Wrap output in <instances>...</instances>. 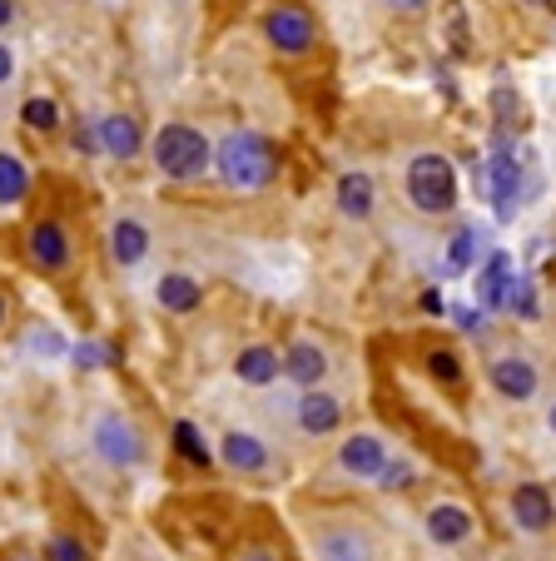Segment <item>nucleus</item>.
I'll return each mask as SVG.
<instances>
[{
    "instance_id": "1",
    "label": "nucleus",
    "mask_w": 556,
    "mask_h": 561,
    "mask_svg": "<svg viewBox=\"0 0 556 561\" xmlns=\"http://www.w3.org/2000/svg\"><path fill=\"white\" fill-rule=\"evenodd\" d=\"M80 443L90 453V462H100L105 472H139L149 462V433L139 427V417L120 403H95L84 413Z\"/></svg>"
},
{
    "instance_id": "2",
    "label": "nucleus",
    "mask_w": 556,
    "mask_h": 561,
    "mask_svg": "<svg viewBox=\"0 0 556 561\" xmlns=\"http://www.w3.org/2000/svg\"><path fill=\"white\" fill-rule=\"evenodd\" d=\"M214 174L234 194H259L279 180V145L259 129H229L214 145Z\"/></svg>"
},
{
    "instance_id": "3",
    "label": "nucleus",
    "mask_w": 556,
    "mask_h": 561,
    "mask_svg": "<svg viewBox=\"0 0 556 561\" xmlns=\"http://www.w3.org/2000/svg\"><path fill=\"white\" fill-rule=\"evenodd\" d=\"M149 164L169 184H200L214 174V139L190 119H169L149 135Z\"/></svg>"
},
{
    "instance_id": "4",
    "label": "nucleus",
    "mask_w": 556,
    "mask_h": 561,
    "mask_svg": "<svg viewBox=\"0 0 556 561\" xmlns=\"http://www.w3.org/2000/svg\"><path fill=\"white\" fill-rule=\"evenodd\" d=\"M304 541L314 561H378V531L353 512H324L304 522Z\"/></svg>"
},
{
    "instance_id": "5",
    "label": "nucleus",
    "mask_w": 556,
    "mask_h": 561,
    "mask_svg": "<svg viewBox=\"0 0 556 561\" xmlns=\"http://www.w3.org/2000/svg\"><path fill=\"white\" fill-rule=\"evenodd\" d=\"M402 194H408V204L422 214V219L452 214L457 209V170H452V159L438 154V149L412 154L408 170H402Z\"/></svg>"
},
{
    "instance_id": "6",
    "label": "nucleus",
    "mask_w": 556,
    "mask_h": 561,
    "mask_svg": "<svg viewBox=\"0 0 556 561\" xmlns=\"http://www.w3.org/2000/svg\"><path fill=\"white\" fill-rule=\"evenodd\" d=\"M25 264L35 268L41 278H65L75 268V233L65 219H55V214H41V219H31V229H25Z\"/></svg>"
},
{
    "instance_id": "7",
    "label": "nucleus",
    "mask_w": 556,
    "mask_h": 561,
    "mask_svg": "<svg viewBox=\"0 0 556 561\" xmlns=\"http://www.w3.org/2000/svg\"><path fill=\"white\" fill-rule=\"evenodd\" d=\"M214 457H219L224 472L243 477V482H269V477L279 472L273 443L263 433H253V427H224L219 443H214Z\"/></svg>"
},
{
    "instance_id": "8",
    "label": "nucleus",
    "mask_w": 556,
    "mask_h": 561,
    "mask_svg": "<svg viewBox=\"0 0 556 561\" xmlns=\"http://www.w3.org/2000/svg\"><path fill=\"white\" fill-rule=\"evenodd\" d=\"M388 457H393L388 437L373 433V427H353V433H343L333 447V472L348 477V482H378Z\"/></svg>"
},
{
    "instance_id": "9",
    "label": "nucleus",
    "mask_w": 556,
    "mask_h": 561,
    "mask_svg": "<svg viewBox=\"0 0 556 561\" xmlns=\"http://www.w3.org/2000/svg\"><path fill=\"white\" fill-rule=\"evenodd\" d=\"M343 398L333 388H308V392H294V403H288V423H294L298 437L308 443H328L333 433H343Z\"/></svg>"
},
{
    "instance_id": "10",
    "label": "nucleus",
    "mask_w": 556,
    "mask_h": 561,
    "mask_svg": "<svg viewBox=\"0 0 556 561\" xmlns=\"http://www.w3.org/2000/svg\"><path fill=\"white\" fill-rule=\"evenodd\" d=\"M328 373H333V358H328V348L314 339V333H298V339H288L284 348H279V378H284L294 392L324 388Z\"/></svg>"
},
{
    "instance_id": "11",
    "label": "nucleus",
    "mask_w": 556,
    "mask_h": 561,
    "mask_svg": "<svg viewBox=\"0 0 556 561\" xmlns=\"http://www.w3.org/2000/svg\"><path fill=\"white\" fill-rule=\"evenodd\" d=\"M487 388L502 398V403H532L536 392H542V368H536L526 353L507 348V353H492L487 358Z\"/></svg>"
},
{
    "instance_id": "12",
    "label": "nucleus",
    "mask_w": 556,
    "mask_h": 561,
    "mask_svg": "<svg viewBox=\"0 0 556 561\" xmlns=\"http://www.w3.org/2000/svg\"><path fill=\"white\" fill-rule=\"evenodd\" d=\"M263 41L273 45L279 55H308L318 41V25L314 15L304 11V5H294V0H279V5H269V15H263Z\"/></svg>"
},
{
    "instance_id": "13",
    "label": "nucleus",
    "mask_w": 556,
    "mask_h": 561,
    "mask_svg": "<svg viewBox=\"0 0 556 561\" xmlns=\"http://www.w3.org/2000/svg\"><path fill=\"white\" fill-rule=\"evenodd\" d=\"M422 537H428L432 547H442V551H457V547H467V541L477 537V517L462 507V502L442 497V502H432V507L422 512Z\"/></svg>"
},
{
    "instance_id": "14",
    "label": "nucleus",
    "mask_w": 556,
    "mask_h": 561,
    "mask_svg": "<svg viewBox=\"0 0 556 561\" xmlns=\"http://www.w3.org/2000/svg\"><path fill=\"white\" fill-rule=\"evenodd\" d=\"M155 249V229H149L139 214H115L105 229V254L115 268H139Z\"/></svg>"
},
{
    "instance_id": "15",
    "label": "nucleus",
    "mask_w": 556,
    "mask_h": 561,
    "mask_svg": "<svg viewBox=\"0 0 556 561\" xmlns=\"http://www.w3.org/2000/svg\"><path fill=\"white\" fill-rule=\"evenodd\" d=\"M507 512H512V527L526 531V537H546L556 527V497L542 482H517L512 497H507Z\"/></svg>"
},
{
    "instance_id": "16",
    "label": "nucleus",
    "mask_w": 556,
    "mask_h": 561,
    "mask_svg": "<svg viewBox=\"0 0 556 561\" xmlns=\"http://www.w3.org/2000/svg\"><path fill=\"white\" fill-rule=\"evenodd\" d=\"M95 149L105 159H115V164H129V159H139V149H149V139H145V129H139L135 115L110 110V115L95 119Z\"/></svg>"
},
{
    "instance_id": "17",
    "label": "nucleus",
    "mask_w": 556,
    "mask_h": 561,
    "mask_svg": "<svg viewBox=\"0 0 556 561\" xmlns=\"http://www.w3.org/2000/svg\"><path fill=\"white\" fill-rule=\"evenodd\" d=\"M487 194H492L497 219H517V204H522V159H517V149L497 145L492 164H487Z\"/></svg>"
},
{
    "instance_id": "18",
    "label": "nucleus",
    "mask_w": 556,
    "mask_h": 561,
    "mask_svg": "<svg viewBox=\"0 0 556 561\" xmlns=\"http://www.w3.org/2000/svg\"><path fill=\"white\" fill-rule=\"evenodd\" d=\"M512 284H517V264L507 249H492L487 254V264L477 268V304L487 308V313H502L507 298H512Z\"/></svg>"
},
{
    "instance_id": "19",
    "label": "nucleus",
    "mask_w": 556,
    "mask_h": 561,
    "mask_svg": "<svg viewBox=\"0 0 556 561\" xmlns=\"http://www.w3.org/2000/svg\"><path fill=\"white\" fill-rule=\"evenodd\" d=\"M155 304L164 308V313H174V318L200 313V304H204V284H200V274H190V268H169V274H159V284H155Z\"/></svg>"
},
{
    "instance_id": "20",
    "label": "nucleus",
    "mask_w": 556,
    "mask_h": 561,
    "mask_svg": "<svg viewBox=\"0 0 556 561\" xmlns=\"http://www.w3.org/2000/svg\"><path fill=\"white\" fill-rule=\"evenodd\" d=\"M333 204H338V214L353 219V224L373 219V209H378V184H373V174L367 170H343L338 174V184H333Z\"/></svg>"
},
{
    "instance_id": "21",
    "label": "nucleus",
    "mask_w": 556,
    "mask_h": 561,
    "mask_svg": "<svg viewBox=\"0 0 556 561\" xmlns=\"http://www.w3.org/2000/svg\"><path fill=\"white\" fill-rule=\"evenodd\" d=\"M229 368L243 388H273L279 382V348L273 343H243Z\"/></svg>"
},
{
    "instance_id": "22",
    "label": "nucleus",
    "mask_w": 556,
    "mask_h": 561,
    "mask_svg": "<svg viewBox=\"0 0 556 561\" xmlns=\"http://www.w3.org/2000/svg\"><path fill=\"white\" fill-rule=\"evenodd\" d=\"M169 447L179 453V462L200 467V472H209L219 457H214V443L204 437V427L194 423V417H174V427H169Z\"/></svg>"
},
{
    "instance_id": "23",
    "label": "nucleus",
    "mask_w": 556,
    "mask_h": 561,
    "mask_svg": "<svg viewBox=\"0 0 556 561\" xmlns=\"http://www.w3.org/2000/svg\"><path fill=\"white\" fill-rule=\"evenodd\" d=\"M31 184H35L31 164H25L15 149H0V214L21 209V204L31 199Z\"/></svg>"
},
{
    "instance_id": "24",
    "label": "nucleus",
    "mask_w": 556,
    "mask_h": 561,
    "mask_svg": "<svg viewBox=\"0 0 556 561\" xmlns=\"http://www.w3.org/2000/svg\"><path fill=\"white\" fill-rule=\"evenodd\" d=\"M41 561H95V547H90L80 531L55 527L50 537H45V547H41Z\"/></svg>"
},
{
    "instance_id": "25",
    "label": "nucleus",
    "mask_w": 556,
    "mask_h": 561,
    "mask_svg": "<svg viewBox=\"0 0 556 561\" xmlns=\"http://www.w3.org/2000/svg\"><path fill=\"white\" fill-rule=\"evenodd\" d=\"M21 119H25V129H35V135H55V129L65 125V115H60V105H55L50 95H31L21 105Z\"/></svg>"
},
{
    "instance_id": "26",
    "label": "nucleus",
    "mask_w": 556,
    "mask_h": 561,
    "mask_svg": "<svg viewBox=\"0 0 556 561\" xmlns=\"http://www.w3.org/2000/svg\"><path fill=\"white\" fill-rule=\"evenodd\" d=\"M418 477H422V472H418V462H412L408 453H393L388 467L378 472V482H373V488H378V492H408Z\"/></svg>"
},
{
    "instance_id": "27",
    "label": "nucleus",
    "mask_w": 556,
    "mask_h": 561,
    "mask_svg": "<svg viewBox=\"0 0 556 561\" xmlns=\"http://www.w3.org/2000/svg\"><path fill=\"white\" fill-rule=\"evenodd\" d=\"M428 378L442 382V388H462V358L452 348H428Z\"/></svg>"
},
{
    "instance_id": "28",
    "label": "nucleus",
    "mask_w": 556,
    "mask_h": 561,
    "mask_svg": "<svg viewBox=\"0 0 556 561\" xmlns=\"http://www.w3.org/2000/svg\"><path fill=\"white\" fill-rule=\"evenodd\" d=\"M477 264V229H457L447 239V274H467Z\"/></svg>"
},
{
    "instance_id": "29",
    "label": "nucleus",
    "mask_w": 556,
    "mask_h": 561,
    "mask_svg": "<svg viewBox=\"0 0 556 561\" xmlns=\"http://www.w3.org/2000/svg\"><path fill=\"white\" fill-rule=\"evenodd\" d=\"M234 561H284V551L273 547V541H263V537H249V541L234 547Z\"/></svg>"
},
{
    "instance_id": "30",
    "label": "nucleus",
    "mask_w": 556,
    "mask_h": 561,
    "mask_svg": "<svg viewBox=\"0 0 556 561\" xmlns=\"http://www.w3.org/2000/svg\"><path fill=\"white\" fill-rule=\"evenodd\" d=\"M507 308H512V313H522V318H536V288L526 284L522 274H517V284H512V298H507Z\"/></svg>"
},
{
    "instance_id": "31",
    "label": "nucleus",
    "mask_w": 556,
    "mask_h": 561,
    "mask_svg": "<svg viewBox=\"0 0 556 561\" xmlns=\"http://www.w3.org/2000/svg\"><path fill=\"white\" fill-rule=\"evenodd\" d=\"M11 75H15V50L5 45V35H0V90L11 85Z\"/></svg>"
},
{
    "instance_id": "32",
    "label": "nucleus",
    "mask_w": 556,
    "mask_h": 561,
    "mask_svg": "<svg viewBox=\"0 0 556 561\" xmlns=\"http://www.w3.org/2000/svg\"><path fill=\"white\" fill-rule=\"evenodd\" d=\"M388 11H398V15H422L432 5V0H383Z\"/></svg>"
},
{
    "instance_id": "33",
    "label": "nucleus",
    "mask_w": 556,
    "mask_h": 561,
    "mask_svg": "<svg viewBox=\"0 0 556 561\" xmlns=\"http://www.w3.org/2000/svg\"><path fill=\"white\" fill-rule=\"evenodd\" d=\"M11 313H15V298L5 294V288H0V333L11 329Z\"/></svg>"
},
{
    "instance_id": "34",
    "label": "nucleus",
    "mask_w": 556,
    "mask_h": 561,
    "mask_svg": "<svg viewBox=\"0 0 556 561\" xmlns=\"http://www.w3.org/2000/svg\"><path fill=\"white\" fill-rule=\"evenodd\" d=\"M15 15H21V11H15V0H0V35L15 25Z\"/></svg>"
},
{
    "instance_id": "35",
    "label": "nucleus",
    "mask_w": 556,
    "mask_h": 561,
    "mask_svg": "<svg viewBox=\"0 0 556 561\" xmlns=\"http://www.w3.org/2000/svg\"><path fill=\"white\" fill-rule=\"evenodd\" d=\"M462 329H483V313H477V308H462Z\"/></svg>"
},
{
    "instance_id": "36",
    "label": "nucleus",
    "mask_w": 556,
    "mask_h": 561,
    "mask_svg": "<svg viewBox=\"0 0 556 561\" xmlns=\"http://www.w3.org/2000/svg\"><path fill=\"white\" fill-rule=\"evenodd\" d=\"M422 308H428V313H442V294H422Z\"/></svg>"
},
{
    "instance_id": "37",
    "label": "nucleus",
    "mask_w": 556,
    "mask_h": 561,
    "mask_svg": "<svg viewBox=\"0 0 556 561\" xmlns=\"http://www.w3.org/2000/svg\"><path fill=\"white\" fill-rule=\"evenodd\" d=\"M546 433L556 437V398H552V403H546Z\"/></svg>"
},
{
    "instance_id": "38",
    "label": "nucleus",
    "mask_w": 556,
    "mask_h": 561,
    "mask_svg": "<svg viewBox=\"0 0 556 561\" xmlns=\"http://www.w3.org/2000/svg\"><path fill=\"white\" fill-rule=\"evenodd\" d=\"M536 5H556V0H536Z\"/></svg>"
}]
</instances>
